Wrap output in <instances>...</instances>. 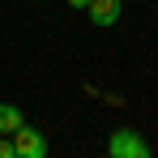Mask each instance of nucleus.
Returning <instances> with one entry per match:
<instances>
[{
    "mask_svg": "<svg viewBox=\"0 0 158 158\" xmlns=\"http://www.w3.org/2000/svg\"><path fill=\"white\" fill-rule=\"evenodd\" d=\"M107 154L111 158H150V141L132 128H115L107 141Z\"/></svg>",
    "mask_w": 158,
    "mask_h": 158,
    "instance_id": "obj_1",
    "label": "nucleus"
},
{
    "mask_svg": "<svg viewBox=\"0 0 158 158\" xmlns=\"http://www.w3.org/2000/svg\"><path fill=\"white\" fill-rule=\"evenodd\" d=\"M13 154L17 158H47V137L39 128H26L22 124V128L13 132Z\"/></svg>",
    "mask_w": 158,
    "mask_h": 158,
    "instance_id": "obj_2",
    "label": "nucleus"
},
{
    "mask_svg": "<svg viewBox=\"0 0 158 158\" xmlns=\"http://www.w3.org/2000/svg\"><path fill=\"white\" fill-rule=\"evenodd\" d=\"M85 9H90L94 26H115V17H120V0H90Z\"/></svg>",
    "mask_w": 158,
    "mask_h": 158,
    "instance_id": "obj_3",
    "label": "nucleus"
},
{
    "mask_svg": "<svg viewBox=\"0 0 158 158\" xmlns=\"http://www.w3.org/2000/svg\"><path fill=\"white\" fill-rule=\"evenodd\" d=\"M22 124H26V120H22L17 107H13V103H0V137H13Z\"/></svg>",
    "mask_w": 158,
    "mask_h": 158,
    "instance_id": "obj_4",
    "label": "nucleus"
},
{
    "mask_svg": "<svg viewBox=\"0 0 158 158\" xmlns=\"http://www.w3.org/2000/svg\"><path fill=\"white\" fill-rule=\"evenodd\" d=\"M0 158H17L13 154V137H0Z\"/></svg>",
    "mask_w": 158,
    "mask_h": 158,
    "instance_id": "obj_5",
    "label": "nucleus"
},
{
    "mask_svg": "<svg viewBox=\"0 0 158 158\" xmlns=\"http://www.w3.org/2000/svg\"><path fill=\"white\" fill-rule=\"evenodd\" d=\"M69 4H73V9H85V4H90V0H69Z\"/></svg>",
    "mask_w": 158,
    "mask_h": 158,
    "instance_id": "obj_6",
    "label": "nucleus"
}]
</instances>
